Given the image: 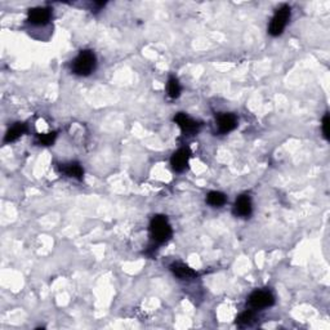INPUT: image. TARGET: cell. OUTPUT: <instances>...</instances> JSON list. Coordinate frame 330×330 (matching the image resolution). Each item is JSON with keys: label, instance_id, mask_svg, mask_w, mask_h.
Here are the masks:
<instances>
[{"label": "cell", "instance_id": "12", "mask_svg": "<svg viewBox=\"0 0 330 330\" xmlns=\"http://www.w3.org/2000/svg\"><path fill=\"white\" fill-rule=\"evenodd\" d=\"M62 170H64L68 177H74L76 178V180H82V174H84V170H82V168L78 162H70V164L64 165Z\"/></svg>", "mask_w": 330, "mask_h": 330}, {"label": "cell", "instance_id": "15", "mask_svg": "<svg viewBox=\"0 0 330 330\" xmlns=\"http://www.w3.org/2000/svg\"><path fill=\"white\" fill-rule=\"evenodd\" d=\"M168 94L172 98H177L180 94V86L176 78H170L168 82Z\"/></svg>", "mask_w": 330, "mask_h": 330}, {"label": "cell", "instance_id": "10", "mask_svg": "<svg viewBox=\"0 0 330 330\" xmlns=\"http://www.w3.org/2000/svg\"><path fill=\"white\" fill-rule=\"evenodd\" d=\"M170 270L176 276L180 278H192L198 275L192 268H190L188 266H186L184 263H173L170 266Z\"/></svg>", "mask_w": 330, "mask_h": 330}, {"label": "cell", "instance_id": "13", "mask_svg": "<svg viewBox=\"0 0 330 330\" xmlns=\"http://www.w3.org/2000/svg\"><path fill=\"white\" fill-rule=\"evenodd\" d=\"M256 321V314L253 311H245L236 318V325L238 326H249Z\"/></svg>", "mask_w": 330, "mask_h": 330}, {"label": "cell", "instance_id": "11", "mask_svg": "<svg viewBox=\"0 0 330 330\" xmlns=\"http://www.w3.org/2000/svg\"><path fill=\"white\" fill-rule=\"evenodd\" d=\"M24 132H26V126H24V124L17 122V124H14L10 130L6 132L4 142H13L16 141V140H18V138L24 134Z\"/></svg>", "mask_w": 330, "mask_h": 330}, {"label": "cell", "instance_id": "14", "mask_svg": "<svg viewBox=\"0 0 330 330\" xmlns=\"http://www.w3.org/2000/svg\"><path fill=\"white\" fill-rule=\"evenodd\" d=\"M206 202L208 204L213 205V206H222L226 202V195L218 191H212L206 196Z\"/></svg>", "mask_w": 330, "mask_h": 330}, {"label": "cell", "instance_id": "6", "mask_svg": "<svg viewBox=\"0 0 330 330\" xmlns=\"http://www.w3.org/2000/svg\"><path fill=\"white\" fill-rule=\"evenodd\" d=\"M190 159V150L188 148H180L177 152L173 154L170 162L172 166L176 172H184L188 165Z\"/></svg>", "mask_w": 330, "mask_h": 330}, {"label": "cell", "instance_id": "1", "mask_svg": "<svg viewBox=\"0 0 330 330\" xmlns=\"http://www.w3.org/2000/svg\"><path fill=\"white\" fill-rule=\"evenodd\" d=\"M96 68V56L92 50H82L72 62V72L79 76H88Z\"/></svg>", "mask_w": 330, "mask_h": 330}, {"label": "cell", "instance_id": "16", "mask_svg": "<svg viewBox=\"0 0 330 330\" xmlns=\"http://www.w3.org/2000/svg\"><path fill=\"white\" fill-rule=\"evenodd\" d=\"M56 137H57V134H56L54 132L53 133H46V134H40L39 137H38V141H39L40 144H43V146H50V144L54 142Z\"/></svg>", "mask_w": 330, "mask_h": 330}, {"label": "cell", "instance_id": "4", "mask_svg": "<svg viewBox=\"0 0 330 330\" xmlns=\"http://www.w3.org/2000/svg\"><path fill=\"white\" fill-rule=\"evenodd\" d=\"M249 306L253 308H264V307H270L274 304L275 300L270 292L267 290H256L249 296Z\"/></svg>", "mask_w": 330, "mask_h": 330}, {"label": "cell", "instance_id": "7", "mask_svg": "<svg viewBox=\"0 0 330 330\" xmlns=\"http://www.w3.org/2000/svg\"><path fill=\"white\" fill-rule=\"evenodd\" d=\"M50 20V10L46 8H32L28 12V21L32 24H46Z\"/></svg>", "mask_w": 330, "mask_h": 330}, {"label": "cell", "instance_id": "2", "mask_svg": "<svg viewBox=\"0 0 330 330\" xmlns=\"http://www.w3.org/2000/svg\"><path fill=\"white\" fill-rule=\"evenodd\" d=\"M151 236L156 242H165L172 236V228L164 216H155L150 224Z\"/></svg>", "mask_w": 330, "mask_h": 330}, {"label": "cell", "instance_id": "17", "mask_svg": "<svg viewBox=\"0 0 330 330\" xmlns=\"http://www.w3.org/2000/svg\"><path fill=\"white\" fill-rule=\"evenodd\" d=\"M329 126H330V119L329 114H326L322 119V133H324L325 140H329Z\"/></svg>", "mask_w": 330, "mask_h": 330}, {"label": "cell", "instance_id": "5", "mask_svg": "<svg viewBox=\"0 0 330 330\" xmlns=\"http://www.w3.org/2000/svg\"><path fill=\"white\" fill-rule=\"evenodd\" d=\"M174 122H177L178 126L182 129L184 133H187V134H195L196 132L199 130L200 124L199 122H196L195 120H192L190 116H187L186 114L180 112L176 115Z\"/></svg>", "mask_w": 330, "mask_h": 330}, {"label": "cell", "instance_id": "3", "mask_svg": "<svg viewBox=\"0 0 330 330\" xmlns=\"http://www.w3.org/2000/svg\"><path fill=\"white\" fill-rule=\"evenodd\" d=\"M290 18V6H282L276 10L275 16L272 17L271 22L268 26V32L272 36H278L282 34L285 26H286L288 21Z\"/></svg>", "mask_w": 330, "mask_h": 330}, {"label": "cell", "instance_id": "8", "mask_svg": "<svg viewBox=\"0 0 330 330\" xmlns=\"http://www.w3.org/2000/svg\"><path fill=\"white\" fill-rule=\"evenodd\" d=\"M238 126V119L232 114H222L218 116V128L220 133H228Z\"/></svg>", "mask_w": 330, "mask_h": 330}, {"label": "cell", "instance_id": "9", "mask_svg": "<svg viewBox=\"0 0 330 330\" xmlns=\"http://www.w3.org/2000/svg\"><path fill=\"white\" fill-rule=\"evenodd\" d=\"M235 214L240 217H249L252 214V200L248 195H242L235 202Z\"/></svg>", "mask_w": 330, "mask_h": 330}]
</instances>
